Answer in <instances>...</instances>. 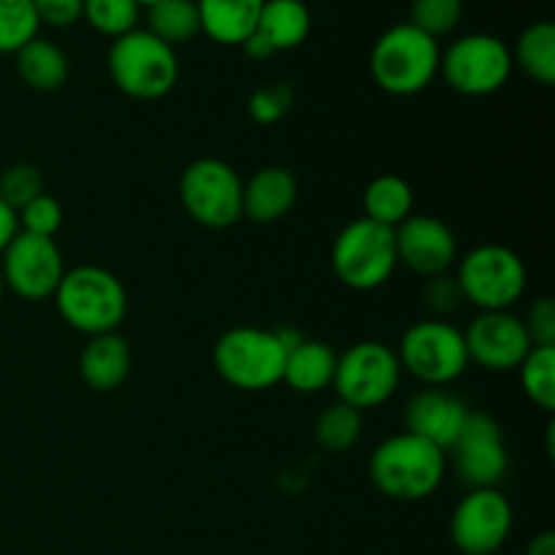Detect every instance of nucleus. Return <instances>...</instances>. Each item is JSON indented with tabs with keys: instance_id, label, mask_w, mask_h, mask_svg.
I'll list each match as a JSON object with an SVG mask.
<instances>
[{
	"instance_id": "f257e3e1",
	"label": "nucleus",
	"mask_w": 555,
	"mask_h": 555,
	"mask_svg": "<svg viewBox=\"0 0 555 555\" xmlns=\"http://www.w3.org/2000/svg\"><path fill=\"white\" fill-rule=\"evenodd\" d=\"M448 453L410 431L388 437L369 459V477L383 496L393 502H423L444 480Z\"/></svg>"
},
{
	"instance_id": "f03ea898",
	"label": "nucleus",
	"mask_w": 555,
	"mask_h": 555,
	"mask_svg": "<svg viewBox=\"0 0 555 555\" xmlns=\"http://www.w3.org/2000/svg\"><path fill=\"white\" fill-rule=\"evenodd\" d=\"M52 298L65 323L85 336L114 334L128 314L122 280L101 266H76L65 271Z\"/></svg>"
},
{
	"instance_id": "7ed1b4c3",
	"label": "nucleus",
	"mask_w": 555,
	"mask_h": 555,
	"mask_svg": "<svg viewBox=\"0 0 555 555\" xmlns=\"http://www.w3.org/2000/svg\"><path fill=\"white\" fill-rule=\"evenodd\" d=\"M439 60L442 49L437 38L426 36L410 22H401L377 38L369 68L379 90L406 98L423 92L437 79Z\"/></svg>"
},
{
	"instance_id": "20e7f679",
	"label": "nucleus",
	"mask_w": 555,
	"mask_h": 555,
	"mask_svg": "<svg viewBox=\"0 0 555 555\" xmlns=\"http://www.w3.org/2000/svg\"><path fill=\"white\" fill-rule=\"evenodd\" d=\"M108 76L114 87L135 101H157L168 95L179 79V60L173 47L150 30L125 33L108 49Z\"/></svg>"
},
{
	"instance_id": "39448f33",
	"label": "nucleus",
	"mask_w": 555,
	"mask_h": 555,
	"mask_svg": "<svg viewBox=\"0 0 555 555\" xmlns=\"http://www.w3.org/2000/svg\"><path fill=\"white\" fill-rule=\"evenodd\" d=\"M285 352L287 347L280 331L236 325L217 339L211 361L231 388L260 393L282 383Z\"/></svg>"
},
{
	"instance_id": "423d86ee",
	"label": "nucleus",
	"mask_w": 555,
	"mask_h": 555,
	"mask_svg": "<svg viewBox=\"0 0 555 555\" xmlns=\"http://www.w3.org/2000/svg\"><path fill=\"white\" fill-rule=\"evenodd\" d=\"M331 266L336 280L350 291H377L399 269L393 228L358 217L347 222L331 247Z\"/></svg>"
},
{
	"instance_id": "0eeeda50",
	"label": "nucleus",
	"mask_w": 555,
	"mask_h": 555,
	"mask_svg": "<svg viewBox=\"0 0 555 555\" xmlns=\"http://www.w3.org/2000/svg\"><path fill=\"white\" fill-rule=\"evenodd\" d=\"M455 280L466 301L480 312H504L524 298L529 274L515 249L504 244H480L459 260Z\"/></svg>"
},
{
	"instance_id": "6e6552de",
	"label": "nucleus",
	"mask_w": 555,
	"mask_h": 555,
	"mask_svg": "<svg viewBox=\"0 0 555 555\" xmlns=\"http://www.w3.org/2000/svg\"><path fill=\"white\" fill-rule=\"evenodd\" d=\"M401 372H410L426 388H444L469 369L464 331L448 320H421L404 331L396 350Z\"/></svg>"
},
{
	"instance_id": "1a4fd4ad",
	"label": "nucleus",
	"mask_w": 555,
	"mask_h": 555,
	"mask_svg": "<svg viewBox=\"0 0 555 555\" xmlns=\"http://www.w3.org/2000/svg\"><path fill=\"white\" fill-rule=\"evenodd\" d=\"M401 363L396 350L383 341H358L336 358L334 385L339 401L358 412L374 410L393 399L401 385Z\"/></svg>"
},
{
	"instance_id": "9d476101",
	"label": "nucleus",
	"mask_w": 555,
	"mask_h": 555,
	"mask_svg": "<svg viewBox=\"0 0 555 555\" xmlns=\"http://www.w3.org/2000/svg\"><path fill=\"white\" fill-rule=\"evenodd\" d=\"M242 188L236 168L217 157H201L179 177V201L190 220L222 231L242 220Z\"/></svg>"
},
{
	"instance_id": "9b49d317",
	"label": "nucleus",
	"mask_w": 555,
	"mask_h": 555,
	"mask_svg": "<svg viewBox=\"0 0 555 555\" xmlns=\"http://www.w3.org/2000/svg\"><path fill=\"white\" fill-rule=\"evenodd\" d=\"M439 74L461 95H493L507 85L513 74V52L507 43L488 33H469L455 38L442 52Z\"/></svg>"
},
{
	"instance_id": "f8f14e48",
	"label": "nucleus",
	"mask_w": 555,
	"mask_h": 555,
	"mask_svg": "<svg viewBox=\"0 0 555 555\" xmlns=\"http://www.w3.org/2000/svg\"><path fill=\"white\" fill-rule=\"evenodd\" d=\"M0 276L5 291L22 301H43L52 298L63 282L65 263L57 242L47 236H33L20 231L0 255Z\"/></svg>"
},
{
	"instance_id": "ddd939ff",
	"label": "nucleus",
	"mask_w": 555,
	"mask_h": 555,
	"mask_svg": "<svg viewBox=\"0 0 555 555\" xmlns=\"http://www.w3.org/2000/svg\"><path fill=\"white\" fill-rule=\"evenodd\" d=\"M509 531L513 504L499 488H472L450 518V540L464 555H496Z\"/></svg>"
},
{
	"instance_id": "4468645a",
	"label": "nucleus",
	"mask_w": 555,
	"mask_h": 555,
	"mask_svg": "<svg viewBox=\"0 0 555 555\" xmlns=\"http://www.w3.org/2000/svg\"><path fill=\"white\" fill-rule=\"evenodd\" d=\"M455 475L464 486L496 488L509 469V453L499 423L486 412H469L459 439L450 448Z\"/></svg>"
},
{
	"instance_id": "2eb2a0df",
	"label": "nucleus",
	"mask_w": 555,
	"mask_h": 555,
	"mask_svg": "<svg viewBox=\"0 0 555 555\" xmlns=\"http://www.w3.org/2000/svg\"><path fill=\"white\" fill-rule=\"evenodd\" d=\"M466 356L486 372H515L531 352L524 318L504 312H480L464 331Z\"/></svg>"
},
{
	"instance_id": "dca6fc26",
	"label": "nucleus",
	"mask_w": 555,
	"mask_h": 555,
	"mask_svg": "<svg viewBox=\"0 0 555 555\" xmlns=\"http://www.w3.org/2000/svg\"><path fill=\"white\" fill-rule=\"evenodd\" d=\"M393 236L399 263L423 280L444 274L459 260L455 233L434 215H410L399 228H393Z\"/></svg>"
},
{
	"instance_id": "f3484780",
	"label": "nucleus",
	"mask_w": 555,
	"mask_h": 555,
	"mask_svg": "<svg viewBox=\"0 0 555 555\" xmlns=\"http://www.w3.org/2000/svg\"><path fill=\"white\" fill-rule=\"evenodd\" d=\"M466 417H469V406H466L459 396L448 393V390L442 388L417 390L404 410L406 431L426 439V442L444 450V453H448V450L453 448L455 439H459Z\"/></svg>"
},
{
	"instance_id": "a211bd4d",
	"label": "nucleus",
	"mask_w": 555,
	"mask_h": 555,
	"mask_svg": "<svg viewBox=\"0 0 555 555\" xmlns=\"http://www.w3.org/2000/svg\"><path fill=\"white\" fill-rule=\"evenodd\" d=\"M298 198V182L287 168L266 166L242 188V217L269 225L291 215Z\"/></svg>"
},
{
	"instance_id": "6ab92c4d",
	"label": "nucleus",
	"mask_w": 555,
	"mask_h": 555,
	"mask_svg": "<svg viewBox=\"0 0 555 555\" xmlns=\"http://www.w3.org/2000/svg\"><path fill=\"white\" fill-rule=\"evenodd\" d=\"M130 363L133 358L128 341L114 331V334L90 336L79 356V374L92 390L108 393L128 379Z\"/></svg>"
},
{
	"instance_id": "aec40b11",
	"label": "nucleus",
	"mask_w": 555,
	"mask_h": 555,
	"mask_svg": "<svg viewBox=\"0 0 555 555\" xmlns=\"http://www.w3.org/2000/svg\"><path fill=\"white\" fill-rule=\"evenodd\" d=\"M201 33L222 47H242L255 33L266 0H195Z\"/></svg>"
},
{
	"instance_id": "412c9836",
	"label": "nucleus",
	"mask_w": 555,
	"mask_h": 555,
	"mask_svg": "<svg viewBox=\"0 0 555 555\" xmlns=\"http://www.w3.org/2000/svg\"><path fill=\"white\" fill-rule=\"evenodd\" d=\"M336 350L318 339H298L287 347L282 383L291 385L296 393H320L334 385L336 374Z\"/></svg>"
},
{
	"instance_id": "4be33fe9",
	"label": "nucleus",
	"mask_w": 555,
	"mask_h": 555,
	"mask_svg": "<svg viewBox=\"0 0 555 555\" xmlns=\"http://www.w3.org/2000/svg\"><path fill=\"white\" fill-rule=\"evenodd\" d=\"M312 14L304 0H266L255 33L276 52H287L307 41Z\"/></svg>"
},
{
	"instance_id": "5701e85b",
	"label": "nucleus",
	"mask_w": 555,
	"mask_h": 555,
	"mask_svg": "<svg viewBox=\"0 0 555 555\" xmlns=\"http://www.w3.org/2000/svg\"><path fill=\"white\" fill-rule=\"evenodd\" d=\"M14 57L16 74L30 90L54 92L68 81V57L57 43L47 41V38L36 36Z\"/></svg>"
},
{
	"instance_id": "b1692460",
	"label": "nucleus",
	"mask_w": 555,
	"mask_h": 555,
	"mask_svg": "<svg viewBox=\"0 0 555 555\" xmlns=\"http://www.w3.org/2000/svg\"><path fill=\"white\" fill-rule=\"evenodd\" d=\"M412 209H415V193L399 173H383L363 190V211H366L363 217L379 225L399 228L412 215Z\"/></svg>"
},
{
	"instance_id": "393cba45",
	"label": "nucleus",
	"mask_w": 555,
	"mask_h": 555,
	"mask_svg": "<svg viewBox=\"0 0 555 555\" xmlns=\"http://www.w3.org/2000/svg\"><path fill=\"white\" fill-rule=\"evenodd\" d=\"M515 63L520 65L529 79L537 85H555V25L553 22H534L520 33L515 43Z\"/></svg>"
},
{
	"instance_id": "a878e982",
	"label": "nucleus",
	"mask_w": 555,
	"mask_h": 555,
	"mask_svg": "<svg viewBox=\"0 0 555 555\" xmlns=\"http://www.w3.org/2000/svg\"><path fill=\"white\" fill-rule=\"evenodd\" d=\"M146 30L168 47L193 41L201 33L198 3L195 0H157L146 5Z\"/></svg>"
},
{
	"instance_id": "bb28decb",
	"label": "nucleus",
	"mask_w": 555,
	"mask_h": 555,
	"mask_svg": "<svg viewBox=\"0 0 555 555\" xmlns=\"http://www.w3.org/2000/svg\"><path fill=\"white\" fill-rule=\"evenodd\" d=\"M361 431L363 412L345 404V401H336V404L325 406L323 415L314 423V439L331 455L347 453L350 448H356V442L361 439Z\"/></svg>"
},
{
	"instance_id": "cd10ccee",
	"label": "nucleus",
	"mask_w": 555,
	"mask_h": 555,
	"mask_svg": "<svg viewBox=\"0 0 555 555\" xmlns=\"http://www.w3.org/2000/svg\"><path fill=\"white\" fill-rule=\"evenodd\" d=\"M520 388L537 410L555 412V347H531L518 366Z\"/></svg>"
},
{
	"instance_id": "c85d7f7f",
	"label": "nucleus",
	"mask_w": 555,
	"mask_h": 555,
	"mask_svg": "<svg viewBox=\"0 0 555 555\" xmlns=\"http://www.w3.org/2000/svg\"><path fill=\"white\" fill-rule=\"evenodd\" d=\"M139 16V0H85V9H81V20H87L92 30L108 38L135 30Z\"/></svg>"
},
{
	"instance_id": "c756f323",
	"label": "nucleus",
	"mask_w": 555,
	"mask_h": 555,
	"mask_svg": "<svg viewBox=\"0 0 555 555\" xmlns=\"http://www.w3.org/2000/svg\"><path fill=\"white\" fill-rule=\"evenodd\" d=\"M36 9L30 0H0V54H16L38 36Z\"/></svg>"
},
{
	"instance_id": "7c9ffc66",
	"label": "nucleus",
	"mask_w": 555,
	"mask_h": 555,
	"mask_svg": "<svg viewBox=\"0 0 555 555\" xmlns=\"http://www.w3.org/2000/svg\"><path fill=\"white\" fill-rule=\"evenodd\" d=\"M461 16H464V0H415L410 25L439 41L459 27Z\"/></svg>"
},
{
	"instance_id": "2f4dec72",
	"label": "nucleus",
	"mask_w": 555,
	"mask_h": 555,
	"mask_svg": "<svg viewBox=\"0 0 555 555\" xmlns=\"http://www.w3.org/2000/svg\"><path fill=\"white\" fill-rule=\"evenodd\" d=\"M43 193V177L30 163H14L0 173V201L20 211Z\"/></svg>"
},
{
	"instance_id": "473e14b6",
	"label": "nucleus",
	"mask_w": 555,
	"mask_h": 555,
	"mask_svg": "<svg viewBox=\"0 0 555 555\" xmlns=\"http://www.w3.org/2000/svg\"><path fill=\"white\" fill-rule=\"evenodd\" d=\"M16 220H20V231L33 233V236L54 238L60 228H63V206H60L54 195L41 193L16 211Z\"/></svg>"
},
{
	"instance_id": "72a5a7b5",
	"label": "nucleus",
	"mask_w": 555,
	"mask_h": 555,
	"mask_svg": "<svg viewBox=\"0 0 555 555\" xmlns=\"http://www.w3.org/2000/svg\"><path fill=\"white\" fill-rule=\"evenodd\" d=\"M293 90L287 85H266L249 95L247 112L258 125H274L291 112Z\"/></svg>"
},
{
	"instance_id": "f704fd0d",
	"label": "nucleus",
	"mask_w": 555,
	"mask_h": 555,
	"mask_svg": "<svg viewBox=\"0 0 555 555\" xmlns=\"http://www.w3.org/2000/svg\"><path fill=\"white\" fill-rule=\"evenodd\" d=\"M464 291H461L455 274L444 271V274L428 276L426 285H423V304L437 314V320L448 318V314L459 312L461 304H464Z\"/></svg>"
},
{
	"instance_id": "c9c22d12",
	"label": "nucleus",
	"mask_w": 555,
	"mask_h": 555,
	"mask_svg": "<svg viewBox=\"0 0 555 555\" xmlns=\"http://www.w3.org/2000/svg\"><path fill=\"white\" fill-rule=\"evenodd\" d=\"M526 334L534 347H555V301L551 296L537 298L524 318Z\"/></svg>"
},
{
	"instance_id": "e433bc0d",
	"label": "nucleus",
	"mask_w": 555,
	"mask_h": 555,
	"mask_svg": "<svg viewBox=\"0 0 555 555\" xmlns=\"http://www.w3.org/2000/svg\"><path fill=\"white\" fill-rule=\"evenodd\" d=\"M41 25L70 27L81 20L85 0H30Z\"/></svg>"
},
{
	"instance_id": "4c0bfd02",
	"label": "nucleus",
	"mask_w": 555,
	"mask_h": 555,
	"mask_svg": "<svg viewBox=\"0 0 555 555\" xmlns=\"http://www.w3.org/2000/svg\"><path fill=\"white\" fill-rule=\"evenodd\" d=\"M16 233H20V220H16V211L0 201V255H3V249L9 247L11 238H14Z\"/></svg>"
},
{
	"instance_id": "58836bf2",
	"label": "nucleus",
	"mask_w": 555,
	"mask_h": 555,
	"mask_svg": "<svg viewBox=\"0 0 555 555\" xmlns=\"http://www.w3.org/2000/svg\"><path fill=\"white\" fill-rule=\"evenodd\" d=\"M242 49H244V54L253 60H269L271 54H274V49H271L269 43L258 36V33H253V36L242 43Z\"/></svg>"
},
{
	"instance_id": "ea45409f",
	"label": "nucleus",
	"mask_w": 555,
	"mask_h": 555,
	"mask_svg": "<svg viewBox=\"0 0 555 555\" xmlns=\"http://www.w3.org/2000/svg\"><path fill=\"white\" fill-rule=\"evenodd\" d=\"M524 555H555V534L553 531H542L534 540L526 545Z\"/></svg>"
},
{
	"instance_id": "a19ab883",
	"label": "nucleus",
	"mask_w": 555,
	"mask_h": 555,
	"mask_svg": "<svg viewBox=\"0 0 555 555\" xmlns=\"http://www.w3.org/2000/svg\"><path fill=\"white\" fill-rule=\"evenodd\" d=\"M3 296H5V285H3V276H0V304H3Z\"/></svg>"
},
{
	"instance_id": "79ce46f5",
	"label": "nucleus",
	"mask_w": 555,
	"mask_h": 555,
	"mask_svg": "<svg viewBox=\"0 0 555 555\" xmlns=\"http://www.w3.org/2000/svg\"><path fill=\"white\" fill-rule=\"evenodd\" d=\"M152 3H157V0H139V5H152Z\"/></svg>"
}]
</instances>
